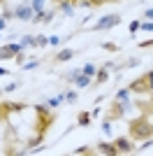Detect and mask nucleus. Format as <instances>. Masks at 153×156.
I'll return each instance as SVG.
<instances>
[{
  "mask_svg": "<svg viewBox=\"0 0 153 156\" xmlns=\"http://www.w3.org/2000/svg\"><path fill=\"white\" fill-rule=\"evenodd\" d=\"M19 51H23L19 42H9V44H2V47H0V61L14 58V56H16Z\"/></svg>",
  "mask_w": 153,
  "mask_h": 156,
  "instance_id": "20e7f679",
  "label": "nucleus"
},
{
  "mask_svg": "<svg viewBox=\"0 0 153 156\" xmlns=\"http://www.w3.org/2000/svg\"><path fill=\"white\" fill-rule=\"evenodd\" d=\"M153 135V124L151 119L144 114V117H137L130 121V137L132 140H146V137Z\"/></svg>",
  "mask_w": 153,
  "mask_h": 156,
  "instance_id": "f257e3e1",
  "label": "nucleus"
},
{
  "mask_svg": "<svg viewBox=\"0 0 153 156\" xmlns=\"http://www.w3.org/2000/svg\"><path fill=\"white\" fill-rule=\"evenodd\" d=\"M37 65H39V61H30V63L23 65V70H32V68H37Z\"/></svg>",
  "mask_w": 153,
  "mask_h": 156,
  "instance_id": "c85d7f7f",
  "label": "nucleus"
},
{
  "mask_svg": "<svg viewBox=\"0 0 153 156\" xmlns=\"http://www.w3.org/2000/svg\"><path fill=\"white\" fill-rule=\"evenodd\" d=\"M139 23H141V21H132V23H130V35L139 30Z\"/></svg>",
  "mask_w": 153,
  "mask_h": 156,
  "instance_id": "cd10ccee",
  "label": "nucleus"
},
{
  "mask_svg": "<svg viewBox=\"0 0 153 156\" xmlns=\"http://www.w3.org/2000/svg\"><path fill=\"white\" fill-rule=\"evenodd\" d=\"M134 140L130 135H123V137H116L114 144H116V149H118V154H130V151L134 149Z\"/></svg>",
  "mask_w": 153,
  "mask_h": 156,
  "instance_id": "39448f33",
  "label": "nucleus"
},
{
  "mask_svg": "<svg viewBox=\"0 0 153 156\" xmlns=\"http://www.w3.org/2000/svg\"><path fill=\"white\" fill-rule=\"evenodd\" d=\"M74 49H60V51H58L56 54V58H53V61H56V63H65V61H70V58H74Z\"/></svg>",
  "mask_w": 153,
  "mask_h": 156,
  "instance_id": "1a4fd4ad",
  "label": "nucleus"
},
{
  "mask_svg": "<svg viewBox=\"0 0 153 156\" xmlns=\"http://www.w3.org/2000/svg\"><path fill=\"white\" fill-rule=\"evenodd\" d=\"M14 16H16V19H21V21H30L32 16H35V9H32V5H30V2H23L21 7H16Z\"/></svg>",
  "mask_w": 153,
  "mask_h": 156,
  "instance_id": "423d86ee",
  "label": "nucleus"
},
{
  "mask_svg": "<svg viewBox=\"0 0 153 156\" xmlns=\"http://www.w3.org/2000/svg\"><path fill=\"white\" fill-rule=\"evenodd\" d=\"M144 77L148 79V84H151V91H153V72H146V75H144Z\"/></svg>",
  "mask_w": 153,
  "mask_h": 156,
  "instance_id": "473e14b6",
  "label": "nucleus"
},
{
  "mask_svg": "<svg viewBox=\"0 0 153 156\" xmlns=\"http://www.w3.org/2000/svg\"><path fill=\"white\" fill-rule=\"evenodd\" d=\"M139 28H141V30H146V33H153V21H141Z\"/></svg>",
  "mask_w": 153,
  "mask_h": 156,
  "instance_id": "4be33fe9",
  "label": "nucleus"
},
{
  "mask_svg": "<svg viewBox=\"0 0 153 156\" xmlns=\"http://www.w3.org/2000/svg\"><path fill=\"white\" fill-rule=\"evenodd\" d=\"M49 44L58 47V44H60V37H56V35H53V37H49Z\"/></svg>",
  "mask_w": 153,
  "mask_h": 156,
  "instance_id": "c756f323",
  "label": "nucleus"
},
{
  "mask_svg": "<svg viewBox=\"0 0 153 156\" xmlns=\"http://www.w3.org/2000/svg\"><path fill=\"white\" fill-rule=\"evenodd\" d=\"M123 112H125V110H123V103H121V100H116V103H114V107H111V112H109V119L118 121V119L123 117Z\"/></svg>",
  "mask_w": 153,
  "mask_h": 156,
  "instance_id": "9d476101",
  "label": "nucleus"
},
{
  "mask_svg": "<svg viewBox=\"0 0 153 156\" xmlns=\"http://www.w3.org/2000/svg\"><path fill=\"white\" fill-rule=\"evenodd\" d=\"M100 154H118V149H116V144H109V142H100L95 147Z\"/></svg>",
  "mask_w": 153,
  "mask_h": 156,
  "instance_id": "9b49d317",
  "label": "nucleus"
},
{
  "mask_svg": "<svg viewBox=\"0 0 153 156\" xmlns=\"http://www.w3.org/2000/svg\"><path fill=\"white\" fill-rule=\"evenodd\" d=\"M46 44H49V37H44V35L32 37V47H46Z\"/></svg>",
  "mask_w": 153,
  "mask_h": 156,
  "instance_id": "dca6fc26",
  "label": "nucleus"
},
{
  "mask_svg": "<svg viewBox=\"0 0 153 156\" xmlns=\"http://www.w3.org/2000/svg\"><path fill=\"white\" fill-rule=\"evenodd\" d=\"M127 89H130V91H134V93H148V91H151V84H148L146 77H139V79H134Z\"/></svg>",
  "mask_w": 153,
  "mask_h": 156,
  "instance_id": "0eeeda50",
  "label": "nucleus"
},
{
  "mask_svg": "<svg viewBox=\"0 0 153 156\" xmlns=\"http://www.w3.org/2000/svg\"><path fill=\"white\" fill-rule=\"evenodd\" d=\"M23 58H25V56H23V54H21V51H19V56H14V61H16V63H19V65H23Z\"/></svg>",
  "mask_w": 153,
  "mask_h": 156,
  "instance_id": "2f4dec72",
  "label": "nucleus"
},
{
  "mask_svg": "<svg viewBox=\"0 0 153 156\" xmlns=\"http://www.w3.org/2000/svg\"><path fill=\"white\" fill-rule=\"evenodd\" d=\"M65 100L67 103H76V91H67L65 93Z\"/></svg>",
  "mask_w": 153,
  "mask_h": 156,
  "instance_id": "393cba45",
  "label": "nucleus"
},
{
  "mask_svg": "<svg viewBox=\"0 0 153 156\" xmlns=\"http://www.w3.org/2000/svg\"><path fill=\"white\" fill-rule=\"evenodd\" d=\"M90 151H93L90 147H76V149H74V154H90Z\"/></svg>",
  "mask_w": 153,
  "mask_h": 156,
  "instance_id": "bb28decb",
  "label": "nucleus"
},
{
  "mask_svg": "<svg viewBox=\"0 0 153 156\" xmlns=\"http://www.w3.org/2000/svg\"><path fill=\"white\" fill-rule=\"evenodd\" d=\"M74 84H76V89H83V86H88V84H90V77L81 72V75H79V77L74 79Z\"/></svg>",
  "mask_w": 153,
  "mask_h": 156,
  "instance_id": "ddd939ff",
  "label": "nucleus"
},
{
  "mask_svg": "<svg viewBox=\"0 0 153 156\" xmlns=\"http://www.w3.org/2000/svg\"><path fill=\"white\" fill-rule=\"evenodd\" d=\"M30 5H32V9H35V12H39V9L44 7V0H30Z\"/></svg>",
  "mask_w": 153,
  "mask_h": 156,
  "instance_id": "5701e85b",
  "label": "nucleus"
},
{
  "mask_svg": "<svg viewBox=\"0 0 153 156\" xmlns=\"http://www.w3.org/2000/svg\"><path fill=\"white\" fill-rule=\"evenodd\" d=\"M127 65H130V68H134V65H139V58H130V61H127Z\"/></svg>",
  "mask_w": 153,
  "mask_h": 156,
  "instance_id": "72a5a7b5",
  "label": "nucleus"
},
{
  "mask_svg": "<svg viewBox=\"0 0 153 156\" xmlns=\"http://www.w3.org/2000/svg\"><path fill=\"white\" fill-rule=\"evenodd\" d=\"M141 49H146V47H153V40H144V42H139Z\"/></svg>",
  "mask_w": 153,
  "mask_h": 156,
  "instance_id": "7c9ffc66",
  "label": "nucleus"
},
{
  "mask_svg": "<svg viewBox=\"0 0 153 156\" xmlns=\"http://www.w3.org/2000/svg\"><path fill=\"white\" fill-rule=\"evenodd\" d=\"M107 79H109V70H107V68H102V70H97V77H95V86L104 84Z\"/></svg>",
  "mask_w": 153,
  "mask_h": 156,
  "instance_id": "f8f14e48",
  "label": "nucleus"
},
{
  "mask_svg": "<svg viewBox=\"0 0 153 156\" xmlns=\"http://www.w3.org/2000/svg\"><path fill=\"white\" fill-rule=\"evenodd\" d=\"M144 16H146L148 21H153V9H146V12H144Z\"/></svg>",
  "mask_w": 153,
  "mask_h": 156,
  "instance_id": "f704fd0d",
  "label": "nucleus"
},
{
  "mask_svg": "<svg viewBox=\"0 0 153 156\" xmlns=\"http://www.w3.org/2000/svg\"><path fill=\"white\" fill-rule=\"evenodd\" d=\"M102 130H104L107 135H111V119H107V121L102 124Z\"/></svg>",
  "mask_w": 153,
  "mask_h": 156,
  "instance_id": "a878e982",
  "label": "nucleus"
},
{
  "mask_svg": "<svg viewBox=\"0 0 153 156\" xmlns=\"http://www.w3.org/2000/svg\"><path fill=\"white\" fill-rule=\"evenodd\" d=\"M5 26H7V19H0V33L5 30Z\"/></svg>",
  "mask_w": 153,
  "mask_h": 156,
  "instance_id": "c9c22d12",
  "label": "nucleus"
},
{
  "mask_svg": "<svg viewBox=\"0 0 153 156\" xmlns=\"http://www.w3.org/2000/svg\"><path fill=\"white\" fill-rule=\"evenodd\" d=\"M23 107H25L23 103H2L0 105V117L7 114V112H19V110H23Z\"/></svg>",
  "mask_w": 153,
  "mask_h": 156,
  "instance_id": "6e6552de",
  "label": "nucleus"
},
{
  "mask_svg": "<svg viewBox=\"0 0 153 156\" xmlns=\"http://www.w3.org/2000/svg\"><path fill=\"white\" fill-rule=\"evenodd\" d=\"M35 110H37V130L42 133V135H44L46 130H49V126L56 121V114L51 112L49 103H46V105H37Z\"/></svg>",
  "mask_w": 153,
  "mask_h": 156,
  "instance_id": "f03ea898",
  "label": "nucleus"
},
{
  "mask_svg": "<svg viewBox=\"0 0 153 156\" xmlns=\"http://www.w3.org/2000/svg\"><path fill=\"white\" fill-rule=\"evenodd\" d=\"M79 75H81V68H76V70H70V75H65V79H67V82H74Z\"/></svg>",
  "mask_w": 153,
  "mask_h": 156,
  "instance_id": "a211bd4d",
  "label": "nucleus"
},
{
  "mask_svg": "<svg viewBox=\"0 0 153 156\" xmlns=\"http://www.w3.org/2000/svg\"><path fill=\"white\" fill-rule=\"evenodd\" d=\"M125 98H130V89H121V91L116 93L114 100H125Z\"/></svg>",
  "mask_w": 153,
  "mask_h": 156,
  "instance_id": "aec40b11",
  "label": "nucleus"
},
{
  "mask_svg": "<svg viewBox=\"0 0 153 156\" xmlns=\"http://www.w3.org/2000/svg\"><path fill=\"white\" fill-rule=\"evenodd\" d=\"M0 2H2V0H0Z\"/></svg>",
  "mask_w": 153,
  "mask_h": 156,
  "instance_id": "58836bf2",
  "label": "nucleus"
},
{
  "mask_svg": "<svg viewBox=\"0 0 153 156\" xmlns=\"http://www.w3.org/2000/svg\"><path fill=\"white\" fill-rule=\"evenodd\" d=\"M5 75H9V70H7V68H0V77H5Z\"/></svg>",
  "mask_w": 153,
  "mask_h": 156,
  "instance_id": "e433bc0d",
  "label": "nucleus"
},
{
  "mask_svg": "<svg viewBox=\"0 0 153 156\" xmlns=\"http://www.w3.org/2000/svg\"><path fill=\"white\" fill-rule=\"evenodd\" d=\"M102 49H107V51H121V47L114 44V42H104V44H102Z\"/></svg>",
  "mask_w": 153,
  "mask_h": 156,
  "instance_id": "412c9836",
  "label": "nucleus"
},
{
  "mask_svg": "<svg viewBox=\"0 0 153 156\" xmlns=\"http://www.w3.org/2000/svg\"><path fill=\"white\" fill-rule=\"evenodd\" d=\"M63 100H65V96H63V93H60V96H56V98H49L46 103H49V107H58V105L63 103Z\"/></svg>",
  "mask_w": 153,
  "mask_h": 156,
  "instance_id": "f3484780",
  "label": "nucleus"
},
{
  "mask_svg": "<svg viewBox=\"0 0 153 156\" xmlns=\"http://www.w3.org/2000/svg\"><path fill=\"white\" fill-rule=\"evenodd\" d=\"M81 72H83V75H88V77H95V65H93V63H86V65H83V68H81Z\"/></svg>",
  "mask_w": 153,
  "mask_h": 156,
  "instance_id": "2eb2a0df",
  "label": "nucleus"
},
{
  "mask_svg": "<svg viewBox=\"0 0 153 156\" xmlns=\"http://www.w3.org/2000/svg\"><path fill=\"white\" fill-rule=\"evenodd\" d=\"M16 86H19V82H12V84H7L5 89H2V93H12V91H16Z\"/></svg>",
  "mask_w": 153,
  "mask_h": 156,
  "instance_id": "b1692460",
  "label": "nucleus"
},
{
  "mask_svg": "<svg viewBox=\"0 0 153 156\" xmlns=\"http://www.w3.org/2000/svg\"><path fill=\"white\" fill-rule=\"evenodd\" d=\"M118 23H121V14H107V16H102V19L95 21L93 30H107V28H114Z\"/></svg>",
  "mask_w": 153,
  "mask_h": 156,
  "instance_id": "7ed1b4c3",
  "label": "nucleus"
},
{
  "mask_svg": "<svg viewBox=\"0 0 153 156\" xmlns=\"http://www.w3.org/2000/svg\"><path fill=\"white\" fill-rule=\"evenodd\" d=\"M151 110H153V93H151Z\"/></svg>",
  "mask_w": 153,
  "mask_h": 156,
  "instance_id": "4c0bfd02",
  "label": "nucleus"
},
{
  "mask_svg": "<svg viewBox=\"0 0 153 156\" xmlns=\"http://www.w3.org/2000/svg\"><path fill=\"white\" fill-rule=\"evenodd\" d=\"M76 124H79V126H88L90 124V114H88V112H81V114L76 117Z\"/></svg>",
  "mask_w": 153,
  "mask_h": 156,
  "instance_id": "4468645a",
  "label": "nucleus"
},
{
  "mask_svg": "<svg viewBox=\"0 0 153 156\" xmlns=\"http://www.w3.org/2000/svg\"><path fill=\"white\" fill-rule=\"evenodd\" d=\"M19 44H21V49H25V47H30V44H32V35H23Z\"/></svg>",
  "mask_w": 153,
  "mask_h": 156,
  "instance_id": "6ab92c4d",
  "label": "nucleus"
}]
</instances>
